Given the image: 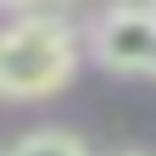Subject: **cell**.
<instances>
[{
	"label": "cell",
	"mask_w": 156,
	"mask_h": 156,
	"mask_svg": "<svg viewBox=\"0 0 156 156\" xmlns=\"http://www.w3.org/2000/svg\"><path fill=\"white\" fill-rule=\"evenodd\" d=\"M152 78H156V61H152Z\"/></svg>",
	"instance_id": "5"
},
{
	"label": "cell",
	"mask_w": 156,
	"mask_h": 156,
	"mask_svg": "<svg viewBox=\"0 0 156 156\" xmlns=\"http://www.w3.org/2000/svg\"><path fill=\"white\" fill-rule=\"evenodd\" d=\"M0 156H87V147L69 130H35V134H22L17 143L0 147Z\"/></svg>",
	"instance_id": "3"
},
{
	"label": "cell",
	"mask_w": 156,
	"mask_h": 156,
	"mask_svg": "<svg viewBox=\"0 0 156 156\" xmlns=\"http://www.w3.org/2000/svg\"><path fill=\"white\" fill-rule=\"evenodd\" d=\"M95 61L113 74H152L156 61V9H108L91 35Z\"/></svg>",
	"instance_id": "2"
},
{
	"label": "cell",
	"mask_w": 156,
	"mask_h": 156,
	"mask_svg": "<svg viewBox=\"0 0 156 156\" xmlns=\"http://www.w3.org/2000/svg\"><path fill=\"white\" fill-rule=\"evenodd\" d=\"M78 65L74 30L52 13H17L0 26V95L44 100L61 91Z\"/></svg>",
	"instance_id": "1"
},
{
	"label": "cell",
	"mask_w": 156,
	"mask_h": 156,
	"mask_svg": "<svg viewBox=\"0 0 156 156\" xmlns=\"http://www.w3.org/2000/svg\"><path fill=\"white\" fill-rule=\"evenodd\" d=\"M117 156H147V152H117Z\"/></svg>",
	"instance_id": "4"
}]
</instances>
